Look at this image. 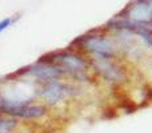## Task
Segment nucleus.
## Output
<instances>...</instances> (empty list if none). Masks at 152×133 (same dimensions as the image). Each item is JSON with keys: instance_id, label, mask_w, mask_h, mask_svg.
I'll list each match as a JSON object with an SVG mask.
<instances>
[{"instance_id": "obj_2", "label": "nucleus", "mask_w": 152, "mask_h": 133, "mask_svg": "<svg viewBox=\"0 0 152 133\" xmlns=\"http://www.w3.org/2000/svg\"><path fill=\"white\" fill-rule=\"evenodd\" d=\"M83 86L67 80H55L47 84L39 85L37 89V100L50 109H56L63 105L75 101L81 96Z\"/></svg>"}, {"instance_id": "obj_8", "label": "nucleus", "mask_w": 152, "mask_h": 133, "mask_svg": "<svg viewBox=\"0 0 152 133\" xmlns=\"http://www.w3.org/2000/svg\"><path fill=\"white\" fill-rule=\"evenodd\" d=\"M19 128H20V123L18 120L4 115H0V131L18 132Z\"/></svg>"}, {"instance_id": "obj_1", "label": "nucleus", "mask_w": 152, "mask_h": 133, "mask_svg": "<svg viewBox=\"0 0 152 133\" xmlns=\"http://www.w3.org/2000/svg\"><path fill=\"white\" fill-rule=\"evenodd\" d=\"M47 61L55 64L63 72L64 77L80 86L91 85L95 83L96 77L91 70L89 60L84 53L79 52L74 48L53 51L42 56Z\"/></svg>"}, {"instance_id": "obj_3", "label": "nucleus", "mask_w": 152, "mask_h": 133, "mask_svg": "<svg viewBox=\"0 0 152 133\" xmlns=\"http://www.w3.org/2000/svg\"><path fill=\"white\" fill-rule=\"evenodd\" d=\"M71 48L84 53L88 59H120L112 37L102 32L94 31L81 35L76 40H74Z\"/></svg>"}, {"instance_id": "obj_4", "label": "nucleus", "mask_w": 152, "mask_h": 133, "mask_svg": "<svg viewBox=\"0 0 152 133\" xmlns=\"http://www.w3.org/2000/svg\"><path fill=\"white\" fill-rule=\"evenodd\" d=\"M51 109L40 101H12L0 96V115L24 123H37L50 116Z\"/></svg>"}, {"instance_id": "obj_7", "label": "nucleus", "mask_w": 152, "mask_h": 133, "mask_svg": "<svg viewBox=\"0 0 152 133\" xmlns=\"http://www.w3.org/2000/svg\"><path fill=\"white\" fill-rule=\"evenodd\" d=\"M119 16L126 17L137 25L152 28V0H135Z\"/></svg>"}, {"instance_id": "obj_6", "label": "nucleus", "mask_w": 152, "mask_h": 133, "mask_svg": "<svg viewBox=\"0 0 152 133\" xmlns=\"http://www.w3.org/2000/svg\"><path fill=\"white\" fill-rule=\"evenodd\" d=\"M16 76H21V77L29 78V80L35 81L37 85L42 84H47L55 80H61L66 78L60 69L55 65V64L47 61L44 57L37 59V61L28 65L20 68L16 72H13Z\"/></svg>"}, {"instance_id": "obj_9", "label": "nucleus", "mask_w": 152, "mask_h": 133, "mask_svg": "<svg viewBox=\"0 0 152 133\" xmlns=\"http://www.w3.org/2000/svg\"><path fill=\"white\" fill-rule=\"evenodd\" d=\"M20 16H21V13H16V15H13V16H7V17L1 19V20H0V35L7 31L10 27H12L13 24L20 19Z\"/></svg>"}, {"instance_id": "obj_5", "label": "nucleus", "mask_w": 152, "mask_h": 133, "mask_svg": "<svg viewBox=\"0 0 152 133\" xmlns=\"http://www.w3.org/2000/svg\"><path fill=\"white\" fill-rule=\"evenodd\" d=\"M91 70L96 80L111 86H120L128 83L129 70L127 69L126 63L120 59H95L89 57Z\"/></svg>"}]
</instances>
